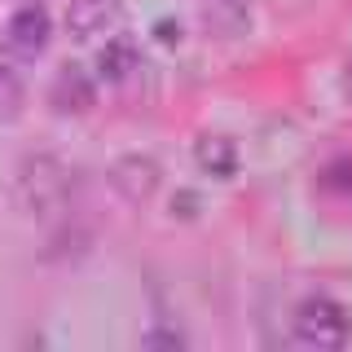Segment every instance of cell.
<instances>
[{
    "label": "cell",
    "instance_id": "3",
    "mask_svg": "<svg viewBox=\"0 0 352 352\" xmlns=\"http://www.w3.org/2000/svg\"><path fill=\"white\" fill-rule=\"evenodd\" d=\"M159 163L146 159V154H124V159L110 163L106 172V185L115 198H124L128 207H146L154 194H159Z\"/></svg>",
    "mask_w": 352,
    "mask_h": 352
},
{
    "label": "cell",
    "instance_id": "15",
    "mask_svg": "<svg viewBox=\"0 0 352 352\" xmlns=\"http://www.w3.org/2000/svg\"><path fill=\"white\" fill-rule=\"evenodd\" d=\"M9 5H36V0H9Z\"/></svg>",
    "mask_w": 352,
    "mask_h": 352
},
{
    "label": "cell",
    "instance_id": "2",
    "mask_svg": "<svg viewBox=\"0 0 352 352\" xmlns=\"http://www.w3.org/2000/svg\"><path fill=\"white\" fill-rule=\"evenodd\" d=\"M295 330H300L304 344L335 352L348 344V313H344V304L326 300V295H308L300 304V313H295Z\"/></svg>",
    "mask_w": 352,
    "mask_h": 352
},
{
    "label": "cell",
    "instance_id": "5",
    "mask_svg": "<svg viewBox=\"0 0 352 352\" xmlns=\"http://www.w3.org/2000/svg\"><path fill=\"white\" fill-rule=\"evenodd\" d=\"M49 97H53V106H58L62 115H84V110L97 106V88H93V80H88L80 66H62Z\"/></svg>",
    "mask_w": 352,
    "mask_h": 352
},
{
    "label": "cell",
    "instance_id": "8",
    "mask_svg": "<svg viewBox=\"0 0 352 352\" xmlns=\"http://www.w3.org/2000/svg\"><path fill=\"white\" fill-rule=\"evenodd\" d=\"M194 159L207 176H234L238 172V146L220 132H207V137L194 141Z\"/></svg>",
    "mask_w": 352,
    "mask_h": 352
},
{
    "label": "cell",
    "instance_id": "4",
    "mask_svg": "<svg viewBox=\"0 0 352 352\" xmlns=\"http://www.w3.org/2000/svg\"><path fill=\"white\" fill-rule=\"evenodd\" d=\"M49 14H44L40 5H18V14L9 18V53H18V58H40L44 49H49Z\"/></svg>",
    "mask_w": 352,
    "mask_h": 352
},
{
    "label": "cell",
    "instance_id": "1",
    "mask_svg": "<svg viewBox=\"0 0 352 352\" xmlns=\"http://www.w3.org/2000/svg\"><path fill=\"white\" fill-rule=\"evenodd\" d=\"M18 185H22L27 207L40 220H49V225H58V220L71 212L75 172L66 168V159H58V154H31L18 172Z\"/></svg>",
    "mask_w": 352,
    "mask_h": 352
},
{
    "label": "cell",
    "instance_id": "6",
    "mask_svg": "<svg viewBox=\"0 0 352 352\" xmlns=\"http://www.w3.org/2000/svg\"><path fill=\"white\" fill-rule=\"evenodd\" d=\"M203 27L216 40H242L251 27L247 0H203Z\"/></svg>",
    "mask_w": 352,
    "mask_h": 352
},
{
    "label": "cell",
    "instance_id": "9",
    "mask_svg": "<svg viewBox=\"0 0 352 352\" xmlns=\"http://www.w3.org/2000/svg\"><path fill=\"white\" fill-rule=\"evenodd\" d=\"M97 71H102V80H110V84L128 80V75L137 71V44H132L128 36H115L110 44H102V53H97Z\"/></svg>",
    "mask_w": 352,
    "mask_h": 352
},
{
    "label": "cell",
    "instance_id": "7",
    "mask_svg": "<svg viewBox=\"0 0 352 352\" xmlns=\"http://www.w3.org/2000/svg\"><path fill=\"white\" fill-rule=\"evenodd\" d=\"M115 14H119V0H71V9H66V31H71L75 40H93L115 22Z\"/></svg>",
    "mask_w": 352,
    "mask_h": 352
},
{
    "label": "cell",
    "instance_id": "12",
    "mask_svg": "<svg viewBox=\"0 0 352 352\" xmlns=\"http://www.w3.org/2000/svg\"><path fill=\"white\" fill-rule=\"evenodd\" d=\"M198 207H203V203H198V194H176V198H172L176 220H194V216H198Z\"/></svg>",
    "mask_w": 352,
    "mask_h": 352
},
{
    "label": "cell",
    "instance_id": "11",
    "mask_svg": "<svg viewBox=\"0 0 352 352\" xmlns=\"http://www.w3.org/2000/svg\"><path fill=\"white\" fill-rule=\"evenodd\" d=\"M322 185L335 194H348L352 190V159H335L330 168H322Z\"/></svg>",
    "mask_w": 352,
    "mask_h": 352
},
{
    "label": "cell",
    "instance_id": "10",
    "mask_svg": "<svg viewBox=\"0 0 352 352\" xmlns=\"http://www.w3.org/2000/svg\"><path fill=\"white\" fill-rule=\"evenodd\" d=\"M18 110H22V84H18V75L0 62V119H14Z\"/></svg>",
    "mask_w": 352,
    "mask_h": 352
},
{
    "label": "cell",
    "instance_id": "13",
    "mask_svg": "<svg viewBox=\"0 0 352 352\" xmlns=\"http://www.w3.org/2000/svg\"><path fill=\"white\" fill-rule=\"evenodd\" d=\"M185 339L176 335V330H150L146 335V348H181Z\"/></svg>",
    "mask_w": 352,
    "mask_h": 352
},
{
    "label": "cell",
    "instance_id": "14",
    "mask_svg": "<svg viewBox=\"0 0 352 352\" xmlns=\"http://www.w3.org/2000/svg\"><path fill=\"white\" fill-rule=\"evenodd\" d=\"M176 40V27L172 22H159V44H172Z\"/></svg>",
    "mask_w": 352,
    "mask_h": 352
}]
</instances>
